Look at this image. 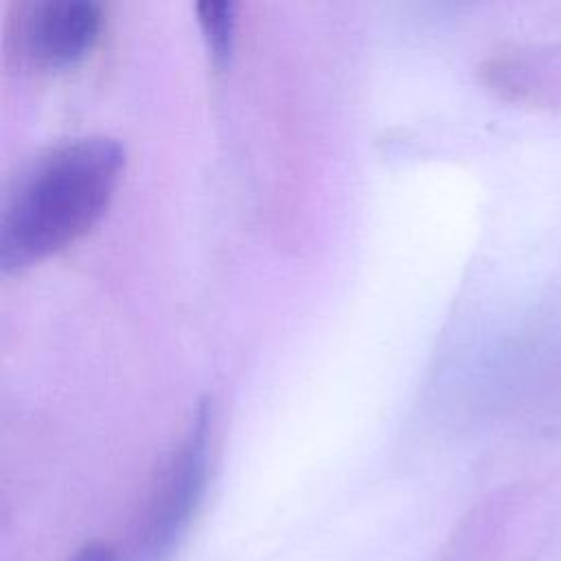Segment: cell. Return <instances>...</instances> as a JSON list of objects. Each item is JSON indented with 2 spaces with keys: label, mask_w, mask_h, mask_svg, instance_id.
I'll return each mask as SVG.
<instances>
[{
  "label": "cell",
  "mask_w": 561,
  "mask_h": 561,
  "mask_svg": "<svg viewBox=\"0 0 561 561\" xmlns=\"http://www.w3.org/2000/svg\"><path fill=\"white\" fill-rule=\"evenodd\" d=\"M72 561H116V554L105 543H90Z\"/></svg>",
  "instance_id": "cell-5"
},
{
  "label": "cell",
  "mask_w": 561,
  "mask_h": 561,
  "mask_svg": "<svg viewBox=\"0 0 561 561\" xmlns=\"http://www.w3.org/2000/svg\"><path fill=\"white\" fill-rule=\"evenodd\" d=\"M204 447H206V414L202 412L186 445L173 460L160 497L149 515L145 530V550L160 554L182 528L191 506L195 504L204 482Z\"/></svg>",
  "instance_id": "cell-3"
},
{
  "label": "cell",
  "mask_w": 561,
  "mask_h": 561,
  "mask_svg": "<svg viewBox=\"0 0 561 561\" xmlns=\"http://www.w3.org/2000/svg\"><path fill=\"white\" fill-rule=\"evenodd\" d=\"M234 2H199L197 4V20L199 28L208 48V55L215 66L224 68L234 48V31H237V18H234Z\"/></svg>",
  "instance_id": "cell-4"
},
{
  "label": "cell",
  "mask_w": 561,
  "mask_h": 561,
  "mask_svg": "<svg viewBox=\"0 0 561 561\" xmlns=\"http://www.w3.org/2000/svg\"><path fill=\"white\" fill-rule=\"evenodd\" d=\"M125 169L107 136L61 142L35 158L0 210V270L18 274L81 239L105 213Z\"/></svg>",
  "instance_id": "cell-1"
},
{
  "label": "cell",
  "mask_w": 561,
  "mask_h": 561,
  "mask_svg": "<svg viewBox=\"0 0 561 561\" xmlns=\"http://www.w3.org/2000/svg\"><path fill=\"white\" fill-rule=\"evenodd\" d=\"M101 4L92 0H39L24 7L20 48L42 70L77 66L101 33Z\"/></svg>",
  "instance_id": "cell-2"
}]
</instances>
